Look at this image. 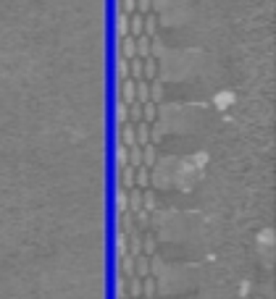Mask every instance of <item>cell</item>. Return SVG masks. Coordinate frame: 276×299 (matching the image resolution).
<instances>
[{
	"mask_svg": "<svg viewBox=\"0 0 276 299\" xmlns=\"http://www.w3.org/2000/svg\"><path fill=\"white\" fill-rule=\"evenodd\" d=\"M134 79H124V82H119V103H126V105H132L134 103Z\"/></svg>",
	"mask_w": 276,
	"mask_h": 299,
	"instance_id": "6da1fadb",
	"label": "cell"
},
{
	"mask_svg": "<svg viewBox=\"0 0 276 299\" xmlns=\"http://www.w3.org/2000/svg\"><path fill=\"white\" fill-rule=\"evenodd\" d=\"M150 271H153V257L137 255L134 257V275H137V278H148Z\"/></svg>",
	"mask_w": 276,
	"mask_h": 299,
	"instance_id": "7a4b0ae2",
	"label": "cell"
},
{
	"mask_svg": "<svg viewBox=\"0 0 276 299\" xmlns=\"http://www.w3.org/2000/svg\"><path fill=\"white\" fill-rule=\"evenodd\" d=\"M142 34L158 37V13L155 11H150V13H145V16H142Z\"/></svg>",
	"mask_w": 276,
	"mask_h": 299,
	"instance_id": "3957f363",
	"label": "cell"
},
{
	"mask_svg": "<svg viewBox=\"0 0 276 299\" xmlns=\"http://www.w3.org/2000/svg\"><path fill=\"white\" fill-rule=\"evenodd\" d=\"M134 48H137V58L145 60L150 55V48H153V37L148 34H140V37H134Z\"/></svg>",
	"mask_w": 276,
	"mask_h": 299,
	"instance_id": "277c9868",
	"label": "cell"
},
{
	"mask_svg": "<svg viewBox=\"0 0 276 299\" xmlns=\"http://www.w3.org/2000/svg\"><path fill=\"white\" fill-rule=\"evenodd\" d=\"M158 76V58L155 55H148L142 60V79L145 82H153Z\"/></svg>",
	"mask_w": 276,
	"mask_h": 299,
	"instance_id": "5b68a950",
	"label": "cell"
},
{
	"mask_svg": "<svg viewBox=\"0 0 276 299\" xmlns=\"http://www.w3.org/2000/svg\"><path fill=\"white\" fill-rule=\"evenodd\" d=\"M134 144H137V147H145V144H150V124L140 121V124L134 126Z\"/></svg>",
	"mask_w": 276,
	"mask_h": 299,
	"instance_id": "8992f818",
	"label": "cell"
},
{
	"mask_svg": "<svg viewBox=\"0 0 276 299\" xmlns=\"http://www.w3.org/2000/svg\"><path fill=\"white\" fill-rule=\"evenodd\" d=\"M119 58H126V60H132V58H137V48H134V37H124V40H119Z\"/></svg>",
	"mask_w": 276,
	"mask_h": 299,
	"instance_id": "52a82bcc",
	"label": "cell"
},
{
	"mask_svg": "<svg viewBox=\"0 0 276 299\" xmlns=\"http://www.w3.org/2000/svg\"><path fill=\"white\" fill-rule=\"evenodd\" d=\"M126 202H129V213H137V210H142V189H126Z\"/></svg>",
	"mask_w": 276,
	"mask_h": 299,
	"instance_id": "ba28073f",
	"label": "cell"
},
{
	"mask_svg": "<svg viewBox=\"0 0 276 299\" xmlns=\"http://www.w3.org/2000/svg\"><path fill=\"white\" fill-rule=\"evenodd\" d=\"M150 100V82H145V79H140L134 84V103H140V105H145Z\"/></svg>",
	"mask_w": 276,
	"mask_h": 299,
	"instance_id": "9c48e42d",
	"label": "cell"
},
{
	"mask_svg": "<svg viewBox=\"0 0 276 299\" xmlns=\"http://www.w3.org/2000/svg\"><path fill=\"white\" fill-rule=\"evenodd\" d=\"M119 144H124V147H134V124L119 126Z\"/></svg>",
	"mask_w": 276,
	"mask_h": 299,
	"instance_id": "30bf717a",
	"label": "cell"
},
{
	"mask_svg": "<svg viewBox=\"0 0 276 299\" xmlns=\"http://www.w3.org/2000/svg\"><path fill=\"white\" fill-rule=\"evenodd\" d=\"M150 181H153V176H150V168H145V165H140L134 171V187L137 189H148L150 187Z\"/></svg>",
	"mask_w": 276,
	"mask_h": 299,
	"instance_id": "8fae6325",
	"label": "cell"
},
{
	"mask_svg": "<svg viewBox=\"0 0 276 299\" xmlns=\"http://www.w3.org/2000/svg\"><path fill=\"white\" fill-rule=\"evenodd\" d=\"M126 297L129 299H140L142 297V278L129 275V278H126Z\"/></svg>",
	"mask_w": 276,
	"mask_h": 299,
	"instance_id": "7c38bea8",
	"label": "cell"
},
{
	"mask_svg": "<svg viewBox=\"0 0 276 299\" xmlns=\"http://www.w3.org/2000/svg\"><path fill=\"white\" fill-rule=\"evenodd\" d=\"M134 171H137V168H132V165H126V168H121V171H119L121 189H132L134 187Z\"/></svg>",
	"mask_w": 276,
	"mask_h": 299,
	"instance_id": "4fadbf2b",
	"label": "cell"
},
{
	"mask_svg": "<svg viewBox=\"0 0 276 299\" xmlns=\"http://www.w3.org/2000/svg\"><path fill=\"white\" fill-rule=\"evenodd\" d=\"M155 160H158L155 144H145V147H142V165L145 168H153V165H155Z\"/></svg>",
	"mask_w": 276,
	"mask_h": 299,
	"instance_id": "5bb4252c",
	"label": "cell"
},
{
	"mask_svg": "<svg viewBox=\"0 0 276 299\" xmlns=\"http://www.w3.org/2000/svg\"><path fill=\"white\" fill-rule=\"evenodd\" d=\"M158 294V281L148 275V278H142V299H153Z\"/></svg>",
	"mask_w": 276,
	"mask_h": 299,
	"instance_id": "9a60e30c",
	"label": "cell"
},
{
	"mask_svg": "<svg viewBox=\"0 0 276 299\" xmlns=\"http://www.w3.org/2000/svg\"><path fill=\"white\" fill-rule=\"evenodd\" d=\"M155 118H158V105L148 100V103L142 105V121L145 124H155Z\"/></svg>",
	"mask_w": 276,
	"mask_h": 299,
	"instance_id": "2e32d148",
	"label": "cell"
},
{
	"mask_svg": "<svg viewBox=\"0 0 276 299\" xmlns=\"http://www.w3.org/2000/svg\"><path fill=\"white\" fill-rule=\"evenodd\" d=\"M134 216V226H137V231H148V226H150V213L148 210H137V213H132Z\"/></svg>",
	"mask_w": 276,
	"mask_h": 299,
	"instance_id": "e0dca14e",
	"label": "cell"
},
{
	"mask_svg": "<svg viewBox=\"0 0 276 299\" xmlns=\"http://www.w3.org/2000/svg\"><path fill=\"white\" fill-rule=\"evenodd\" d=\"M116 37H119V40L129 37V16H126V13H119V16H116Z\"/></svg>",
	"mask_w": 276,
	"mask_h": 299,
	"instance_id": "ac0fdd59",
	"label": "cell"
},
{
	"mask_svg": "<svg viewBox=\"0 0 276 299\" xmlns=\"http://www.w3.org/2000/svg\"><path fill=\"white\" fill-rule=\"evenodd\" d=\"M155 249H158L155 236H153V234H145V236H142V255L153 257V255H155Z\"/></svg>",
	"mask_w": 276,
	"mask_h": 299,
	"instance_id": "d6986e66",
	"label": "cell"
},
{
	"mask_svg": "<svg viewBox=\"0 0 276 299\" xmlns=\"http://www.w3.org/2000/svg\"><path fill=\"white\" fill-rule=\"evenodd\" d=\"M142 34V13H132L129 16V37H140Z\"/></svg>",
	"mask_w": 276,
	"mask_h": 299,
	"instance_id": "ffe728a7",
	"label": "cell"
},
{
	"mask_svg": "<svg viewBox=\"0 0 276 299\" xmlns=\"http://www.w3.org/2000/svg\"><path fill=\"white\" fill-rule=\"evenodd\" d=\"M163 95H166V89H163V84H160L158 79H153L150 82V103H160V100H163Z\"/></svg>",
	"mask_w": 276,
	"mask_h": 299,
	"instance_id": "44dd1931",
	"label": "cell"
},
{
	"mask_svg": "<svg viewBox=\"0 0 276 299\" xmlns=\"http://www.w3.org/2000/svg\"><path fill=\"white\" fill-rule=\"evenodd\" d=\"M155 205H158V197H155V191H150V189H142V208L153 213L155 210Z\"/></svg>",
	"mask_w": 276,
	"mask_h": 299,
	"instance_id": "7402d4cb",
	"label": "cell"
},
{
	"mask_svg": "<svg viewBox=\"0 0 276 299\" xmlns=\"http://www.w3.org/2000/svg\"><path fill=\"white\" fill-rule=\"evenodd\" d=\"M129 165V147H124V144H116V168L121 171V168Z\"/></svg>",
	"mask_w": 276,
	"mask_h": 299,
	"instance_id": "603a6c76",
	"label": "cell"
},
{
	"mask_svg": "<svg viewBox=\"0 0 276 299\" xmlns=\"http://www.w3.org/2000/svg\"><path fill=\"white\" fill-rule=\"evenodd\" d=\"M129 124V105L126 103H116V126Z\"/></svg>",
	"mask_w": 276,
	"mask_h": 299,
	"instance_id": "cb8c5ba5",
	"label": "cell"
},
{
	"mask_svg": "<svg viewBox=\"0 0 276 299\" xmlns=\"http://www.w3.org/2000/svg\"><path fill=\"white\" fill-rule=\"evenodd\" d=\"M129 79H134V82L142 79V60H140V58H132V60H129Z\"/></svg>",
	"mask_w": 276,
	"mask_h": 299,
	"instance_id": "d4e9b609",
	"label": "cell"
},
{
	"mask_svg": "<svg viewBox=\"0 0 276 299\" xmlns=\"http://www.w3.org/2000/svg\"><path fill=\"white\" fill-rule=\"evenodd\" d=\"M129 165L132 168H140L142 165V147H129Z\"/></svg>",
	"mask_w": 276,
	"mask_h": 299,
	"instance_id": "484cf974",
	"label": "cell"
},
{
	"mask_svg": "<svg viewBox=\"0 0 276 299\" xmlns=\"http://www.w3.org/2000/svg\"><path fill=\"white\" fill-rule=\"evenodd\" d=\"M140 121H142V105L140 103H132V105H129V124H140Z\"/></svg>",
	"mask_w": 276,
	"mask_h": 299,
	"instance_id": "4316f807",
	"label": "cell"
},
{
	"mask_svg": "<svg viewBox=\"0 0 276 299\" xmlns=\"http://www.w3.org/2000/svg\"><path fill=\"white\" fill-rule=\"evenodd\" d=\"M124 255H129L126 252V234L119 231L116 234V257H124Z\"/></svg>",
	"mask_w": 276,
	"mask_h": 299,
	"instance_id": "83f0119b",
	"label": "cell"
},
{
	"mask_svg": "<svg viewBox=\"0 0 276 299\" xmlns=\"http://www.w3.org/2000/svg\"><path fill=\"white\" fill-rule=\"evenodd\" d=\"M119 13H126V16L137 13V0H119Z\"/></svg>",
	"mask_w": 276,
	"mask_h": 299,
	"instance_id": "f1b7e54d",
	"label": "cell"
},
{
	"mask_svg": "<svg viewBox=\"0 0 276 299\" xmlns=\"http://www.w3.org/2000/svg\"><path fill=\"white\" fill-rule=\"evenodd\" d=\"M116 76H119V82L129 79V60H126V58H119V63H116Z\"/></svg>",
	"mask_w": 276,
	"mask_h": 299,
	"instance_id": "f546056e",
	"label": "cell"
},
{
	"mask_svg": "<svg viewBox=\"0 0 276 299\" xmlns=\"http://www.w3.org/2000/svg\"><path fill=\"white\" fill-rule=\"evenodd\" d=\"M116 210H119V213H126V210H129V202H126V189H121V187H119V191H116Z\"/></svg>",
	"mask_w": 276,
	"mask_h": 299,
	"instance_id": "4dcf8cb0",
	"label": "cell"
},
{
	"mask_svg": "<svg viewBox=\"0 0 276 299\" xmlns=\"http://www.w3.org/2000/svg\"><path fill=\"white\" fill-rule=\"evenodd\" d=\"M126 297V275L119 273L116 275V299H124Z\"/></svg>",
	"mask_w": 276,
	"mask_h": 299,
	"instance_id": "1f68e13d",
	"label": "cell"
},
{
	"mask_svg": "<svg viewBox=\"0 0 276 299\" xmlns=\"http://www.w3.org/2000/svg\"><path fill=\"white\" fill-rule=\"evenodd\" d=\"M153 11V0H137V13H150Z\"/></svg>",
	"mask_w": 276,
	"mask_h": 299,
	"instance_id": "d6a6232c",
	"label": "cell"
},
{
	"mask_svg": "<svg viewBox=\"0 0 276 299\" xmlns=\"http://www.w3.org/2000/svg\"><path fill=\"white\" fill-rule=\"evenodd\" d=\"M124 299H129V297H124Z\"/></svg>",
	"mask_w": 276,
	"mask_h": 299,
	"instance_id": "836d02e7",
	"label": "cell"
},
{
	"mask_svg": "<svg viewBox=\"0 0 276 299\" xmlns=\"http://www.w3.org/2000/svg\"><path fill=\"white\" fill-rule=\"evenodd\" d=\"M140 299H142V297H140Z\"/></svg>",
	"mask_w": 276,
	"mask_h": 299,
	"instance_id": "e575fe53",
	"label": "cell"
}]
</instances>
